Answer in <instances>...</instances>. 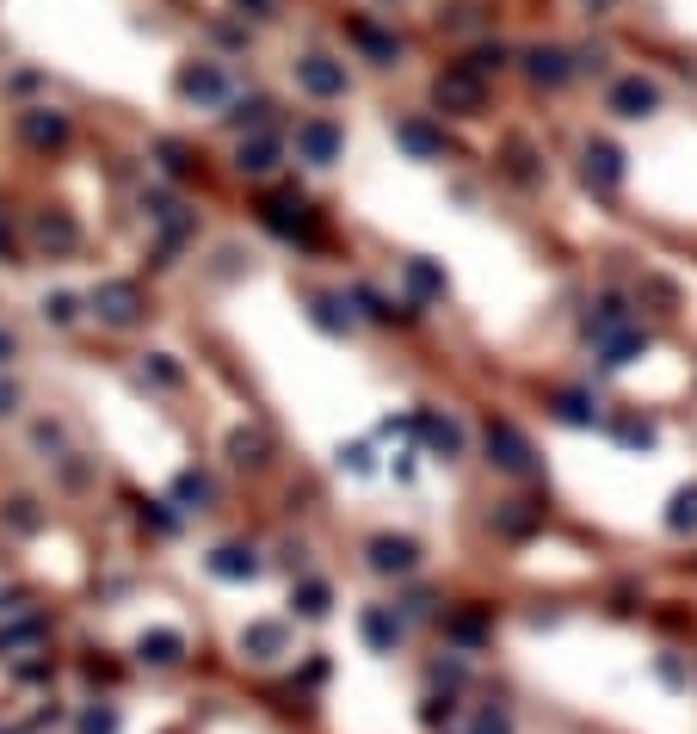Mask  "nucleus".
Returning <instances> with one entry per match:
<instances>
[{
    "label": "nucleus",
    "instance_id": "4c0bfd02",
    "mask_svg": "<svg viewBox=\"0 0 697 734\" xmlns=\"http://www.w3.org/2000/svg\"><path fill=\"white\" fill-rule=\"evenodd\" d=\"M142 525H155L161 537H173V531H179V519L167 512V500H142Z\"/></svg>",
    "mask_w": 697,
    "mask_h": 734
},
{
    "label": "nucleus",
    "instance_id": "3c124183",
    "mask_svg": "<svg viewBox=\"0 0 697 734\" xmlns=\"http://www.w3.org/2000/svg\"><path fill=\"white\" fill-rule=\"evenodd\" d=\"M241 7H247L253 19H272V0H241Z\"/></svg>",
    "mask_w": 697,
    "mask_h": 734
},
{
    "label": "nucleus",
    "instance_id": "a19ab883",
    "mask_svg": "<svg viewBox=\"0 0 697 734\" xmlns=\"http://www.w3.org/2000/svg\"><path fill=\"white\" fill-rule=\"evenodd\" d=\"M340 469H352V475H371V445H352V451H340Z\"/></svg>",
    "mask_w": 697,
    "mask_h": 734
},
{
    "label": "nucleus",
    "instance_id": "dca6fc26",
    "mask_svg": "<svg viewBox=\"0 0 697 734\" xmlns=\"http://www.w3.org/2000/svg\"><path fill=\"white\" fill-rule=\"evenodd\" d=\"M414 432L426 438L438 457H463V426H457L451 414H420V420H414Z\"/></svg>",
    "mask_w": 697,
    "mask_h": 734
},
{
    "label": "nucleus",
    "instance_id": "e433bc0d",
    "mask_svg": "<svg viewBox=\"0 0 697 734\" xmlns=\"http://www.w3.org/2000/svg\"><path fill=\"white\" fill-rule=\"evenodd\" d=\"M266 112H272V105H266V99H241V105H235V112H229V124H235V130H247V124H253V130H260V124H266Z\"/></svg>",
    "mask_w": 697,
    "mask_h": 734
},
{
    "label": "nucleus",
    "instance_id": "f704fd0d",
    "mask_svg": "<svg viewBox=\"0 0 697 734\" xmlns=\"http://www.w3.org/2000/svg\"><path fill=\"white\" fill-rule=\"evenodd\" d=\"M50 630L44 617H25V623H13V630H0V648H25V642H38Z\"/></svg>",
    "mask_w": 697,
    "mask_h": 734
},
{
    "label": "nucleus",
    "instance_id": "58836bf2",
    "mask_svg": "<svg viewBox=\"0 0 697 734\" xmlns=\"http://www.w3.org/2000/svg\"><path fill=\"white\" fill-rule=\"evenodd\" d=\"M142 377H155V383H179V364H167V352H149V358H142Z\"/></svg>",
    "mask_w": 697,
    "mask_h": 734
},
{
    "label": "nucleus",
    "instance_id": "7c9ffc66",
    "mask_svg": "<svg viewBox=\"0 0 697 734\" xmlns=\"http://www.w3.org/2000/svg\"><path fill=\"white\" fill-rule=\"evenodd\" d=\"M309 315H315L321 334H346V327H352V315H346V303H340V297H315V303H309Z\"/></svg>",
    "mask_w": 697,
    "mask_h": 734
},
{
    "label": "nucleus",
    "instance_id": "a18cd8bd",
    "mask_svg": "<svg viewBox=\"0 0 697 734\" xmlns=\"http://www.w3.org/2000/svg\"><path fill=\"white\" fill-rule=\"evenodd\" d=\"M161 167H167V173H186L192 161H186V149H179V142H161Z\"/></svg>",
    "mask_w": 697,
    "mask_h": 734
},
{
    "label": "nucleus",
    "instance_id": "4be33fe9",
    "mask_svg": "<svg viewBox=\"0 0 697 734\" xmlns=\"http://www.w3.org/2000/svg\"><path fill=\"white\" fill-rule=\"evenodd\" d=\"M445 636H451L457 648H482V642H488V617H482V611H451V617H445Z\"/></svg>",
    "mask_w": 697,
    "mask_h": 734
},
{
    "label": "nucleus",
    "instance_id": "ea45409f",
    "mask_svg": "<svg viewBox=\"0 0 697 734\" xmlns=\"http://www.w3.org/2000/svg\"><path fill=\"white\" fill-rule=\"evenodd\" d=\"M420 722H426V728L451 722V697H426V704H420Z\"/></svg>",
    "mask_w": 697,
    "mask_h": 734
},
{
    "label": "nucleus",
    "instance_id": "de8ad7c7",
    "mask_svg": "<svg viewBox=\"0 0 697 734\" xmlns=\"http://www.w3.org/2000/svg\"><path fill=\"white\" fill-rule=\"evenodd\" d=\"M19 679H25V685H38V679H50V660H25V667H19Z\"/></svg>",
    "mask_w": 697,
    "mask_h": 734
},
{
    "label": "nucleus",
    "instance_id": "864d4df0",
    "mask_svg": "<svg viewBox=\"0 0 697 734\" xmlns=\"http://www.w3.org/2000/svg\"><path fill=\"white\" fill-rule=\"evenodd\" d=\"M0 734H13V728H0Z\"/></svg>",
    "mask_w": 697,
    "mask_h": 734
},
{
    "label": "nucleus",
    "instance_id": "a878e982",
    "mask_svg": "<svg viewBox=\"0 0 697 734\" xmlns=\"http://www.w3.org/2000/svg\"><path fill=\"white\" fill-rule=\"evenodd\" d=\"M278 167V136H253V142H241V173H272Z\"/></svg>",
    "mask_w": 697,
    "mask_h": 734
},
{
    "label": "nucleus",
    "instance_id": "2f4dec72",
    "mask_svg": "<svg viewBox=\"0 0 697 734\" xmlns=\"http://www.w3.org/2000/svg\"><path fill=\"white\" fill-rule=\"evenodd\" d=\"M173 500L186 506V512H204V506H210V482H204V475H192V469H186V475H179V482H173Z\"/></svg>",
    "mask_w": 697,
    "mask_h": 734
},
{
    "label": "nucleus",
    "instance_id": "5701e85b",
    "mask_svg": "<svg viewBox=\"0 0 697 734\" xmlns=\"http://www.w3.org/2000/svg\"><path fill=\"white\" fill-rule=\"evenodd\" d=\"M642 346H648V334H642V327H623V334H611V340L599 346V352H605L599 364H605V371H623V364H630Z\"/></svg>",
    "mask_w": 697,
    "mask_h": 734
},
{
    "label": "nucleus",
    "instance_id": "c85d7f7f",
    "mask_svg": "<svg viewBox=\"0 0 697 734\" xmlns=\"http://www.w3.org/2000/svg\"><path fill=\"white\" fill-rule=\"evenodd\" d=\"M667 531H673V537H691V531H697V488H679V494H673Z\"/></svg>",
    "mask_w": 697,
    "mask_h": 734
},
{
    "label": "nucleus",
    "instance_id": "c756f323",
    "mask_svg": "<svg viewBox=\"0 0 697 734\" xmlns=\"http://www.w3.org/2000/svg\"><path fill=\"white\" fill-rule=\"evenodd\" d=\"M38 241L50 253H68V247H75V223H68L62 210H50V216H38Z\"/></svg>",
    "mask_w": 697,
    "mask_h": 734
},
{
    "label": "nucleus",
    "instance_id": "20e7f679",
    "mask_svg": "<svg viewBox=\"0 0 697 734\" xmlns=\"http://www.w3.org/2000/svg\"><path fill=\"white\" fill-rule=\"evenodd\" d=\"M364 562H371V574H383V580H395V574H414L420 568V543L414 537H371V549H364Z\"/></svg>",
    "mask_w": 697,
    "mask_h": 734
},
{
    "label": "nucleus",
    "instance_id": "49530a36",
    "mask_svg": "<svg viewBox=\"0 0 697 734\" xmlns=\"http://www.w3.org/2000/svg\"><path fill=\"white\" fill-rule=\"evenodd\" d=\"M358 303H364V309H371L377 321H395V315H401V309H389V303L377 297V290H358Z\"/></svg>",
    "mask_w": 697,
    "mask_h": 734
},
{
    "label": "nucleus",
    "instance_id": "393cba45",
    "mask_svg": "<svg viewBox=\"0 0 697 734\" xmlns=\"http://www.w3.org/2000/svg\"><path fill=\"white\" fill-rule=\"evenodd\" d=\"M549 408H556V420H568V426H593V420H599L593 395H580V389H562L556 401H549Z\"/></svg>",
    "mask_w": 697,
    "mask_h": 734
},
{
    "label": "nucleus",
    "instance_id": "aec40b11",
    "mask_svg": "<svg viewBox=\"0 0 697 734\" xmlns=\"http://www.w3.org/2000/svg\"><path fill=\"white\" fill-rule=\"evenodd\" d=\"M623 327H636V321H630V309H623V297H605L593 315H586V334H593L599 346H605L611 334H623Z\"/></svg>",
    "mask_w": 697,
    "mask_h": 734
},
{
    "label": "nucleus",
    "instance_id": "f03ea898",
    "mask_svg": "<svg viewBox=\"0 0 697 734\" xmlns=\"http://www.w3.org/2000/svg\"><path fill=\"white\" fill-rule=\"evenodd\" d=\"M297 155H303L309 167H334V161L346 155V130H340L334 118H303V124H297Z\"/></svg>",
    "mask_w": 697,
    "mask_h": 734
},
{
    "label": "nucleus",
    "instance_id": "c9c22d12",
    "mask_svg": "<svg viewBox=\"0 0 697 734\" xmlns=\"http://www.w3.org/2000/svg\"><path fill=\"white\" fill-rule=\"evenodd\" d=\"M617 445L648 451V445H654V426H648V420H617Z\"/></svg>",
    "mask_w": 697,
    "mask_h": 734
},
{
    "label": "nucleus",
    "instance_id": "603ef678",
    "mask_svg": "<svg viewBox=\"0 0 697 734\" xmlns=\"http://www.w3.org/2000/svg\"><path fill=\"white\" fill-rule=\"evenodd\" d=\"M13 352H19V346H13V334H7V327H0V364H7Z\"/></svg>",
    "mask_w": 697,
    "mask_h": 734
},
{
    "label": "nucleus",
    "instance_id": "9d476101",
    "mask_svg": "<svg viewBox=\"0 0 697 734\" xmlns=\"http://www.w3.org/2000/svg\"><path fill=\"white\" fill-rule=\"evenodd\" d=\"M611 112H617V118H648V112H660V87L642 81V75H623V81L611 87Z\"/></svg>",
    "mask_w": 697,
    "mask_h": 734
},
{
    "label": "nucleus",
    "instance_id": "b1692460",
    "mask_svg": "<svg viewBox=\"0 0 697 734\" xmlns=\"http://www.w3.org/2000/svg\"><path fill=\"white\" fill-rule=\"evenodd\" d=\"M290 605H297V617H327V611H334V586H327V580H303L297 593H290Z\"/></svg>",
    "mask_w": 697,
    "mask_h": 734
},
{
    "label": "nucleus",
    "instance_id": "c03bdc74",
    "mask_svg": "<svg viewBox=\"0 0 697 734\" xmlns=\"http://www.w3.org/2000/svg\"><path fill=\"white\" fill-rule=\"evenodd\" d=\"M660 679H667V685H685V660L679 654H660V667H654Z\"/></svg>",
    "mask_w": 697,
    "mask_h": 734
},
{
    "label": "nucleus",
    "instance_id": "f3484780",
    "mask_svg": "<svg viewBox=\"0 0 697 734\" xmlns=\"http://www.w3.org/2000/svg\"><path fill=\"white\" fill-rule=\"evenodd\" d=\"M25 142H31V149H62V142H68V118L50 112V105L25 112Z\"/></svg>",
    "mask_w": 697,
    "mask_h": 734
},
{
    "label": "nucleus",
    "instance_id": "4468645a",
    "mask_svg": "<svg viewBox=\"0 0 697 734\" xmlns=\"http://www.w3.org/2000/svg\"><path fill=\"white\" fill-rule=\"evenodd\" d=\"M136 660L142 667H179V660H186V636L179 630H149L136 642Z\"/></svg>",
    "mask_w": 697,
    "mask_h": 734
},
{
    "label": "nucleus",
    "instance_id": "9b49d317",
    "mask_svg": "<svg viewBox=\"0 0 697 734\" xmlns=\"http://www.w3.org/2000/svg\"><path fill=\"white\" fill-rule=\"evenodd\" d=\"M210 574L229 580V586H247L253 574H260V556H253L247 543H216V549H210Z\"/></svg>",
    "mask_w": 697,
    "mask_h": 734
},
{
    "label": "nucleus",
    "instance_id": "423d86ee",
    "mask_svg": "<svg viewBox=\"0 0 697 734\" xmlns=\"http://www.w3.org/2000/svg\"><path fill=\"white\" fill-rule=\"evenodd\" d=\"M93 315H99V321H112V327H130V321L142 315V290H136L130 278L99 284V290H93Z\"/></svg>",
    "mask_w": 697,
    "mask_h": 734
},
{
    "label": "nucleus",
    "instance_id": "ddd939ff",
    "mask_svg": "<svg viewBox=\"0 0 697 734\" xmlns=\"http://www.w3.org/2000/svg\"><path fill=\"white\" fill-rule=\"evenodd\" d=\"M358 630H364V642H371L377 654H395V648H401V617H395L389 605H364Z\"/></svg>",
    "mask_w": 697,
    "mask_h": 734
},
{
    "label": "nucleus",
    "instance_id": "2eb2a0df",
    "mask_svg": "<svg viewBox=\"0 0 697 734\" xmlns=\"http://www.w3.org/2000/svg\"><path fill=\"white\" fill-rule=\"evenodd\" d=\"M179 93L198 99V105H216V99L229 93V81H223V68H216V62H192L186 75H179Z\"/></svg>",
    "mask_w": 697,
    "mask_h": 734
},
{
    "label": "nucleus",
    "instance_id": "473e14b6",
    "mask_svg": "<svg viewBox=\"0 0 697 734\" xmlns=\"http://www.w3.org/2000/svg\"><path fill=\"white\" fill-rule=\"evenodd\" d=\"M469 734H512L506 704H482V710H475V722H469Z\"/></svg>",
    "mask_w": 697,
    "mask_h": 734
},
{
    "label": "nucleus",
    "instance_id": "8fccbe9b",
    "mask_svg": "<svg viewBox=\"0 0 697 734\" xmlns=\"http://www.w3.org/2000/svg\"><path fill=\"white\" fill-rule=\"evenodd\" d=\"M13 408H19V389H13V383H0V414H13Z\"/></svg>",
    "mask_w": 697,
    "mask_h": 734
},
{
    "label": "nucleus",
    "instance_id": "37998d69",
    "mask_svg": "<svg viewBox=\"0 0 697 734\" xmlns=\"http://www.w3.org/2000/svg\"><path fill=\"white\" fill-rule=\"evenodd\" d=\"M44 315H50V321H75V297H68V290H56V297L44 303Z\"/></svg>",
    "mask_w": 697,
    "mask_h": 734
},
{
    "label": "nucleus",
    "instance_id": "79ce46f5",
    "mask_svg": "<svg viewBox=\"0 0 697 734\" xmlns=\"http://www.w3.org/2000/svg\"><path fill=\"white\" fill-rule=\"evenodd\" d=\"M432 685L457 691V685H463V667H457V660H438V667H432Z\"/></svg>",
    "mask_w": 697,
    "mask_h": 734
},
{
    "label": "nucleus",
    "instance_id": "f257e3e1",
    "mask_svg": "<svg viewBox=\"0 0 697 734\" xmlns=\"http://www.w3.org/2000/svg\"><path fill=\"white\" fill-rule=\"evenodd\" d=\"M488 463L500 475H531L537 469V451H531V438L512 426V420H488Z\"/></svg>",
    "mask_w": 697,
    "mask_h": 734
},
{
    "label": "nucleus",
    "instance_id": "09e8293b",
    "mask_svg": "<svg viewBox=\"0 0 697 734\" xmlns=\"http://www.w3.org/2000/svg\"><path fill=\"white\" fill-rule=\"evenodd\" d=\"M13 525H19V531H31V525H38V512H31V500H13Z\"/></svg>",
    "mask_w": 697,
    "mask_h": 734
},
{
    "label": "nucleus",
    "instance_id": "a211bd4d",
    "mask_svg": "<svg viewBox=\"0 0 697 734\" xmlns=\"http://www.w3.org/2000/svg\"><path fill=\"white\" fill-rule=\"evenodd\" d=\"M525 68H531V81L537 87H562L568 75H574V62H568V50H525Z\"/></svg>",
    "mask_w": 697,
    "mask_h": 734
},
{
    "label": "nucleus",
    "instance_id": "412c9836",
    "mask_svg": "<svg viewBox=\"0 0 697 734\" xmlns=\"http://www.w3.org/2000/svg\"><path fill=\"white\" fill-rule=\"evenodd\" d=\"M401 278H408L414 303H438V297H445V272H438L432 260H408V272H401Z\"/></svg>",
    "mask_w": 697,
    "mask_h": 734
},
{
    "label": "nucleus",
    "instance_id": "f8f14e48",
    "mask_svg": "<svg viewBox=\"0 0 697 734\" xmlns=\"http://www.w3.org/2000/svg\"><path fill=\"white\" fill-rule=\"evenodd\" d=\"M395 142H401L414 161H438V155H445V130H432L426 118H401V124H395Z\"/></svg>",
    "mask_w": 697,
    "mask_h": 734
},
{
    "label": "nucleus",
    "instance_id": "72a5a7b5",
    "mask_svg": "<svg viewBox=\"0 0 697 734\" xmlns=\"http://www.w3.org/2000/svg\"><path fill=\"white\" fill-rule=\"evenodd\" d=\"M75 728H81V734H118V710H112V704H93V710H81Z\"/></svg>",
    "mask_w": 697,
    "mask_h": 734
},
{
    "label": "nucleus",
    "instance_id": "6e6552de",
    "mask_svg": "<svg viewBox=\"0 0 697 734\" xmlns=\"http://www.w3.org/2000/svg\"><path fill=\"white\" fill-rule=\"evenodd\" d=\"M580 173H586V186L617 192V186H623V149H617V142H586Z\"/></svg>",
    "mask_w": 697,
    "mask_h": 734
},
{
    "label": "nucleus",
    "instance_id": "1a4fd4ad",
    "mask_svg": "<svg viewBox=\"0 0 697 734\" xmlns=\"http://www.w3.org/2000/svg\"><path fill=\"white\" fill-rule=\"evenodd\" d=\"M241 654L253 660V667H272V660L290 654V630H284V623H247V630H241Z\"/></svg>",
    "mask_w": 697,
    "mask_h": 734
},
{
    "label": "nucleus",
    "instance_id": "0eeeda50",
    "mask_svg": "<svg viewBox=\"0 0 697 734\" xmlns=\"http://www.w3.org/2000/svg\"><path fill=\"white\" fill-rule=\"evenodd\" d=\"M297 87L315 93V99H340V93H346V62H334V56H303V62H297Z\"/></svg>",
    "mask_w": 697,
    "mask_h": 734
},
{
    "label": "nucleus",
    "instance_id": "bb28decb",
    "mask_svg": "<svg viewBox=\"0 0 697 734\" xmlns=\"http://www.w3.org/2000/svg\"><path fill=\"white\" fill-rule=\"evenodd\" d=\"M229 457H235L241 469H260V463H266V432H247V426L229 432Z\"/></svg>",
    "mask_w": 697,
    "mask_h": 734
},
{
    "label": "nucleus",
    "instance_id": "7ed1b4c3",
    "mask_svg": "<svg viewBox=\"0 0 697 734\" xmlns=\"http://www.w3.org/2000/svg\"><path fill=\"white\" fill-rule=\"evenodd\" d=\"M432 99L445 105V112H482V99H488V87H482V75H475L469 62H457V68H445L438 75V87H432Z\"/></svg>",
    "mask_w": 697,
    "mask_h": 734
},
{
    "label": "nucleus",
    "instance_id": "6ab92c4d",
    "mask_svg": "<svg viewBox=\"0 0 697 734\" xmlns=\"http://www.w3.org/2000/svg\"><path fill=\"white\" fill-rule=\"evenodd\" d=\"M543 525V506H531V500H506L500 512H494V531L500 537H531Z\"/></svg>",
    "mask_w": 697,
    "mask_h": 734
},
{
    "label": "nucleus",
    "instance_id": "cd10ccee",
    "mask_svg": "<svg viewBox=\"0 0 697 734\" xmlns=\"http://www.w3.org/2000/svg\"><path fill=\"white\" fill-rule=\"evenodd\" d=\"M352 44L371 56V62H395V50H401L389 31H377V25H352Z\"/></svg>",
    "mask_w": 697,
    "mask_h": 734
},
{
    "label": "nucleus",
    "instance_id": "39448f33",
    "mask_svg": "<svg viewBox=\"0 0 697 734\" xmlns=\"http://www.w3.org/2000/svg\"><path fill=\"white\" fill-rule=\"evenodd\" d=\"M260 216H266V229L284 235V241H315V210L303 198H272V204H260Z\"/></svg>",
    "mask_w": 697,
    "mask_h": 734
}]
</instances>
